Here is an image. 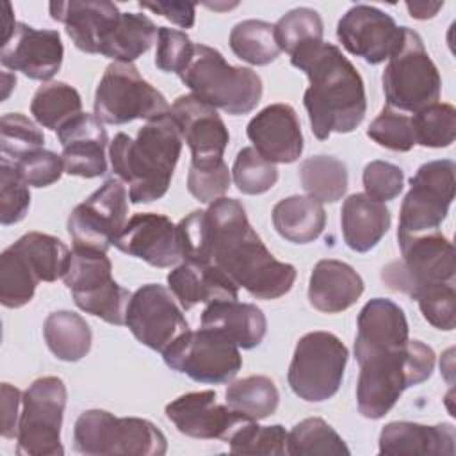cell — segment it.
<instances>
[{"label": "cell", "mask_w": 456, "mask_h": 456, "mask_svg": "<svg viewBox=\"0 0 456 456\" xmlns=\"http://www.w3.org/2000/svg\"><path fill=\"white\" fill-rule=\"evenodd\" d=\"M68 390L61 378L43 376L28 385L21 399L16 435L18 456H62V415Z\"/></svg>", "instance_id": "cell-11"}, {"label": "cell", "mask_w": 456, "mask_h": 456, "mask_svg": "<svg viewBox=\"0 0 456 456\" xmlns=\"http://www.w3.org/2000/svg\"><path fill=\"white\" fill-rule=\"evenodd\" d=\"M347 347L330 331L303 335L289 365V385L306 403H322L333 397L344 379Z\"/></svg>", "instance_id": "cell-10"}, {"label": "cell", "mask_w": 456, "mask_h": 456, "mask_svg": "<svg viewBox=\"0 0 456 456\" xmlns=\"http://www.w3.org/2000/svg\"><path fill=\"white\" fill-rule=\"evenodd\" d=\"M415 144L447 148L456 137V110L451 103H433L411 116Z\"/></svg>", "instance_id": "cell-41"}, {"label": "cell", "mask_w": 456, "mask_h": 456, "mask_svg": "<svg viewBox=\"0 0 456 456\" xmlns=\"http://www.w3.org/2000/svg\"><path fill=\"white\" fill-rule=\"evenodd\" d=\"M194 43L182 30L159 27L155 66L164 73H180L192 57Z\"/></svg>", "instance_id": "cell-50"}, {"label": "cell", "mask_w": 456, "mask_h": 456, "mask_svg": "<svg viewBox=\"0 0 456 456\" xmlns=\"http://www.w3.org/2000/svg\"><path fill=\"white\" fill-rule=\"evenodd\" d=\"M233 454H287V431L281 424L258 426L256 420L242 424L228 440Z\"/></svg>", "instance_id": "cell-44"}, {"label": "cell", "mask_w": 456, "mask_h": 456, "mask_svg": "<svg viewBox=\"0 0 456 456\" xmlns=\"http://www.w3.org/2000/svg\"><path fill=\"white\" fill-rule=\"evenodd\" d=\"M139 7L157 12L182 28H191L196 20V5L189 2H139Z\"/></svg>", "instance_id": "cell-53"}, {"label": "cell", "mask_w": 456, "mask_h": 456, "mask_svg": "<svg viewBox=\"0 0 456 456\" xmlns=\"http://www.w3.org/2000/svg\"><path fill=\"white\" fill-rule=\"evenodd\" d=\"M169 114L180 132L182 141L191 148V162L223 160L230 134L217 110L194 94L178 96L169 107Z\"/></svg>", "instance_id": "cell-20"}, {"label": "cell", "mask_w": 456, "mask_h": 456, "mask_svg": "<svg viewBox=\"0 0 456 456\" xmlns=\"http://www.w3.org/2000/svg\"><path fill=\"white\" fill-rule=\"evenodd\" d=\"M342 235L356 253L370 251L390 228V210L365 192L351 194L340 210Z\"/></svg>", "instance_id": "cell-30"}, {"label": "cell", "mask_w": 456, "mask_h": 456, "mask_svg": "<svg viewBox=\"0 0 456 456\" xmlns=\"http://www.w3.org/2000/svg\"><path fill=\"white\" fill-rule=\"evenodd\" d=\"M201 328L221 333L239 349H253L265 337L267 319L256 305L221 299L207 303L201 314Z\"/></svg>", "instance_id": "cell-29"}, {"label": "cell", "mask_w": 456, "mask_h": 456, "mask_svg": "<svg viewBox=\"0 0 456 456\" xmlns=\"http://www.w3.org/2000/svg\"><path fill=\"white\" fill-rule=\"evenodd\" d=\"M456 166L449 159L422 164L410 178L401 212L397 235H420L438 230L454 200Z\"/></svg>", "instance_id": "cell-14"}, {"label": "cell", "mask_w": 456, "mask_h": 456, "mask_svg": "<svg viewBox=\"0 0 456 456\" xmlns=\"http://www.w3.org/2000/svg\"><path fill=\"white\" fill-rule=\"evenodd\" d=\"M381 82L387 105L395 110L415 114L438 102L440 73L413 28L403 27L401 43L388 57Z\"/></svg>", "instance_id": "cell-7"}, {"label": "cell", "mask_w": 456, "mask_h": 456, "mask_svg": "<svg viewBox=\"0 0 456 456\" xmlns=\"http://www.w3.org/2000/svg\"><path fill=\"white\" fill-rule=\"evenodd\" d=\"M406 7H408L411 18L428 20V18H433L444 7V2H435V4H429V2H413V4L406 2Z\"/></svg>", "instance_id": "cell-55"}, {"label": "cell", "mask_w": 456, "mask_h": 456, "mask_svg": "<svg viewBox=\"0 0 456 456\" xmlns=\"http://www.w3.org/2000/svg\"><path fill=\"white\" fill-rule=\"evenodd\" d=\"M62 281L82 312L109 324H125L132 294L112 278V264L105 251L73 246Z\"/></svg>", "instance_id": "cell-8"}, {"label": "cell", "mask_w": 456, "mask_h": 456, "mask_svg": "<svg viewBox=\"0 0 456 456\" xmlns=\"http://www.w3.org/2000/svg\"><path fill=\"white\" fill-rule=\"evenodd\" d=\"M162 356L169 369L208 385L232 381L242 367L239 346L207 328L196 331L187 330Z\"/></svg>", "instance_id": "cell-13"}, {"label": "cell", "mask_w": 456, "mask_h": 456, "mask_svg": "<svg viewBox=\"0 0 456 456\" xmlns=\"http://www.w3.org/2000/svg\"><path fill=\"white\" fill-rule=\"evenodd\" d=\"M114 246L121 253L160 269L176 265L183 258L176 224L167 216L155 212L134 214L114 240Z\"/></svg>", "instance_id": "cell-19"}, {"label": "cell", "mask_w": 456, "mask_h": 456, "mask_svg": "<svg viewBox=\"0 0 456 456\" xmlns=\"http://www.w3.org/2000/svg\"><path fill=\"white\" fill-rule=\"evenodd\" d=\"M169 112L160 91L144 80L132 62H110L94 93V116L107 125L157 119Z\"/></svg>", "instance_id": "cell-12"}, {"label": "cell", "mask_w": 456, "mask_h": 456, "mask_svg": "<svg viewBox=\"0 0 456 456\" xmlns=\"http://www.w3.org/2000/svg\"><path fill=\"white\" fill-rule=\"evenodd\" d=\"M253 148L278 164L296 162L303 153V134L296 110L289 103H271L256 112L246 128Z\"/></svg>", "instance_id": "cell-23"}, {"label": "cell", "mask_w": 456, "mask_h": 456, "mask_svg": "<svg viewBox=\"0 0 456 456\" xmlns=\"http://www.w3.org/2000/svg\"><path fill=\"white\" fill-rule=\"evenodd\" d=\"M14 167L21 180L32 187H48L64 173L62 157L43 148L16 160Z\"/></svg>", "instance_id": "cell-51"}, {"label": "cell", "mask_w": 456, "mask_h": 456, "mask_svg": "<svg viewBox=\"0 0 456 456\" xmlns=\"http://www.w3.org/2000/svg\"><path fill=\"white\" fill-rule=\"evenodd\" d=\"M456 431L449 422L426 426L408 420L388 422L379 433V452L388 456H452Z\"/></svg>", "instance_id": "cell-26"}, {"label": "cell", "mask_w": 456, "mask_h": 456, "mask_svg": "<svg viewBox=\"0 0 456 456\" xmlns=\"http://www.w3.org/2000/svg\"><path fill=\"white\" fill-rule=\"evenodd\" d=\"M166 417L185 436L223 440L226 444L242 424L251 420L228 404H219L214 390L189 392L176 397L166 406Z\"/></svg>", "instance_id": "cell-18"}, {"label": "cell", "mask_w": 456, "mask_h": 456, "mask_svg": "<svg viewBox=\"0 0 456 456\" xmlns=\"http://www.w3.org/2000/svg\"><path fill=\"white\" fill-rule=\"evenodd\" d=\"M39 278L27 256L11 244L0 255V303L20 308L32 301Z\"/></svg>", "instance_id": "cell-37"}, {"label": "cell", "mask_w": 456, "mask_h": 456, "mask_svg": "<svg viewBox=\"0 0 456 456\" xmlns=\"http://www.w3.org/2000/svg\"><path fill=\"white\" fill-rule=\"evenodd\" d=\"M337 37L349 53L369 64H381L399 46L403 27L378 7L356 4L338 20Z\"/></svg>", "instance_id": "cell-17"}, {"label": "cell", "mask_w": 456, "mask_h": 456, "mask_svg": "<svg viewBox=\"0 0 456 456\" xmlns=\"http://www.w3.org/2000/svg\"><path fill=\"white\" fill-rule=\"evenodd\" d=\"M48 7L52 18L64 23L75 46L86 53H100L121 16L118 5L107 0L50 2Z\"/></svg>", "instance_id": "cell-25"}, {"label": "cell", "mask_w": 456, "mask_h": 456, "mask_svg": "<svg viewBox=\"0 0 456 456\" xmlns=\"http://www.w3.org/2000/svg\"><path fill=\"white\" fill-rule=\"evenodd\" d=\"M64 46L57 30L16 23L12 36L2 45L0 62L32 80H50L62 64Z\"/></svg>", "instance_id": "cell-21"}, {"label": "cell", "mask_w": 456, "mask_h": 456, "mask_svg": "<svg viewBox=\"0 0 456 456\" xmlns=\"http://www.w3.org/2000/svg\"><path fill=\"white\" fill-rule=\"evenodd\" d=\"M358 365V411L378 420L395 406L406 388L431 378L435 351L420 340H408L403 347L369 356Z\"/></svg>", "instance_id": "cell-4"}, {"label": "cell", "mask_w": 456, "mask_h": 456, "mask_svg": "<svg viewBox=\"0 0 456 456\" xmlns=\"http://www.w3.org/2000/svg\"><path fill=\"white\" fill-rule=\"evenodd\" d=\"M167 285L182 310L198 303L239 299V287L212 264L183 262L167 274Z\"/></svg>", "instance_id": "cell-28"}, {"label": "cell", "mask_w": 456, "mask_h": 456, "mask_svg": "<svg viewBox=\"0 0 456 456\" xmlns=\"http://www.w3.org/2000/svg\"><path fill=\"white\" fill-rule=\"evenodd\" d=\"M128 191L119 178H109L68 217V233L73 246L105 251L126 224Z\"/></svg>", "instance_id": "cell-15"}, {"label": "cell", "mask_w": 456, "mask_h": 456, "mask_svg": "<svg viewBox=\"0 0 456 456\" xmlns=\"http://www.w3.org/2000/svg\"><path fill=\"white\" fill-rule=\"evenodd\" d=\"M23 394L20 388L2 383V436L16 438L20 424V406Z\"/></svg>", "instance_id": "cell-54"}, {"label": "cell", "mask_w": 456, "mask_h": 456, "mask_svg": "<svg viewBox=\"0 0 456 456\" xmlns=\"http://www.w3.org/2000/svg\"><path fill=\"white\" fill-rule=\"evenodd\" d=\"M354 358L358 363L369 356L403 347L408 337V321L399 305L385 297L365 303L358 314Z\"/></svg>", "instance_id": "cell-24"}, {"label": "cell", "mask_w": 456, "mask_h": 456, "mask_svg": "<svg viewBox=\"0 0 456 456\" xmlns=\"http://www.w3.org/2000/svg\"><path fill=\"white\" fill-rule=\"evenodd\" d=\"M14 246L27 256L39 281H55L57 278H62L68 267L69 249L61 239L41 232H28L21 235Z\"/></svg>", "instance_id": "cell-39"}, {"label": "cell", "mask_w": 456, "mask_h": 456, "mask_svg": "<svg viewBox=\"0 0 456 456\" xmlns=\"http://www.w3.org/2000/svg\"><path fill=\"white\" fill-rule=\"evenodd\" d=\"M45 135L37 125L21 112H7L0 119V150L4 157L20 160L21 157L41 150Z\"/></svg>", "instance_id": "cell-45"}, {"label": "cell", "mask_w": 456, "mask_h": 456, "mask_svg": "<svg viewBox=\"0 0 456 456\" xmlns=\"http://www.w3.org/2000/svg\"><path fill=\"white\" fill-rule=\"evenodd\" d=\"M178 77L191 94L232 116L251 112L264 91L256 71L228 64L219 50L207 45H194L192 57Z\"/></svg>", "instance_id": "cell-5"}, {"label": "cell", "mask_w": 456, "mask_h": 456, "mask_svg": "<svg viewBox=\"0 0 456 456\" xmlns=\"http://www.w3.org/2000/svg\"><path fill=\"white\" fill-rule=\"evenodd\" d=\"M230 48L240 61L253 66L271 64L281 53L274 25L262 20L239 21L230 32Z\"/></svg>", "instance_id": "cell-38"}, {"label": "cell", "mask_w": 456, "mask_h": 456, "mask_svg": "<svg viewBox=\"0 0 456 456\" xmlns=\"http://www.w3.org/2000/svg\"><path fill=\"white\" fill-rule=\"evenodd\" d=\"M125 324L141 344L160 354L189 330L182 306L159 283H146L132 294Z\"/></svg>", "instance_id": "cell-16"}, {"label": "cell", "mask_w": 456, "mask_h": 456, "mask_svg": "<svg viewBox=\"0 0 456 456\" xmlns=\"http://www.w3.org/2000/svg\"><path fill=\"white\" fill-rule=\"evenodd\" d=\"M30 205L28 185L18 175L14 162L7 157L0 160V223L9 226L20 223Z\"/></svg>", "instance_id": "cell-47"}, {"label": "cell", "mask_w": 456, "mask_h": 456, "mask_svg": "<svg viewBox=\"0 0 456 456\" xmlns=\"http://www.w3.org/2000/svg\"><path fill=\"white\" fill-rule=\"evenodd\" d=\"M363 292L362 276L346 262L319 260L310 274L308 301L324 314H338L353 306Z\"/></svg>", "instance_id": "cell-27"}, {"label": "cell", "mask_w": 456, "mask_h": 456, "mask_svg": "<svg viewBox=\"0 0 456 456\" xmlns=\"http://www.w3.org/2000/svg\"><path fill=\"white\" fill-rule=\"evenodd\" d=\"M73 447L86 456H162L164 433L139 417H116L107 410H86L73 428Z\"/></svg>", "instance_id": "cell-6"}, {"label": "cell", "mask_w": 456, "mask_h": 456, "mask_svg": "<svg viewBox=\"0 0 456 456\" xmlns=\"http://www.w3.org/2000/svg\"><path fill=\"white\" fill-rule=\"evenodd\" d=\"M232 176L242 194H264L278 182V167L255 148H242L233 162Z\"/></svg>", "instance_id": "cell-43"}, {"label": "cell", "mask_w": 456, "mask_h": 456, "mask_svg": "<svg viewBox=\"0 0 456 456\" xmlns=\"http://www.w3.org/2000/svg\"><path fill=\"white\" fill-rule=\"evenodd\" d=\"M367 135L392 151H410L415 146L411 118L388 105H385L369 125Z\"/></svg>", "instance_id": "cell-46"}, {"label": "cell", "mask_w": 456, "mask_h": 456, "mask_svg": "<svg viewBox=\"0 0 456 456\" xmlns=\"http://www.w3.org/2000/svg\"><path fill=\"white\" fill-rule=\"evenodd\" d=\"M176 228L185 262L216 265L256 299H278L296 281V267L273 256L235 198L223 196L207 210H192Z\"/></svg>", "instance_id": "cell-1"}, {"label": "cell", "mask_w": 456, "mask_h": 456, "mask_svg": "<svg viewBox=\"0 0 456 456\" xmlns=\"http://www.w3.org/2000/svg\"><path fill=\"white\" fill-rule=\"evenodd\" d=\"M310 86L303 94L310 126L319 141L349 134L365 118L367 98L360 73L333 43H308L290 55Z\"/></svg>", "instance_id": "cell-2"}, {"label": "cell", "mask_w": 456, "mask_h": 456, "mask_svg": "<svg viewBox=\"0 0 456 456\" xmlns=\"http://www.w3.org/2000/svg\"><path fill=\"white\" fill-rule=\"evenodd\" d=\"M362 182L367 196L385 203L395 200L401 194L404 185V173L395 164L372 160L363 167Z\"/></svg>", "instance_id": "cell-52"}, {"label": "cell", "mask_w": 456, "mask_h": 456, "mask_svg": "<svg viewBox=\"0 0 456 456\" xmlns=\"http://www.w3.org/2000/svg\"><path fill=\"white\" fill-rule=\"evenodd\" d=\"M230 169L224 160L191 162L187 191L201 203H212L224 196L230 187Z\"/></svg>", "instance_id": "cell-48"}, {"label": "cell", "mask_w": 456, "mask_h": 456, "mask_svg": "<svg viewBox=\"0 0 456 456\" xmlns=\"http://www.w3.org/2000/svg\"><path fill=\"white\" fill-rule=\"evenodd\" d=\"M157 32V25L146 14L121 12L100 55L114 59V62H134L151 48Z\"/></svg>", "instance_id": "cell-33"}, {"label": "cell", "mask_w": 456, "mask_h": 456, "mask_svg": "<svg viewBox=\"0 0 456 456\" xmlns=\"http://www.w3.org/2000/svg\"><path fill=\"white\" fill-rule=\"evenodd\" d=\"M43 337L52 354L62 362H78L89 349L93 333L86 319L69 310L52 312L43 324Z\"/></svg>", "instance_id": "cell-32"}, {"label": "cell", "mask_w": 456, "mask_h": 456, "mask_svg": "<svg viewBox=\"0 0 456 456\" xmlns=\"http://www.w3.org/2000/svg\"><path fill=\"white\" fill-rule=\"evenodd\" d=\"M180 153L182 137L169 112L146 121L135 139L119 132L109 144L112 171L128 183L132 203H151L167 192Z\"/></svg>", "instance_id": "cell-3"}, {"label": "cell", "mask_w": 456, "mask_h": 456, "mask_svg": "<svg viewBox=\"0 0 456 456\" xmlns=\"http://www.w3.org/2000/svg\"><path fill=\"white\" fill-rule=\"evenodd\" d=\"M301 185L306 194L317 201L335 203L347 191V167L331 155H314L299 166Z\"/></svg>", "instance_id": "cell-34"}, {"label": "cell", "mask_w": 456, "mask_h": 456, "mask_svg": "<svg viewBox=\"0 0 456 456\" xmlns=\"http://www.w3.org/2000/svg\"><path fill=\"white\" fill-rule=\"evenodd\" d=\"M62 146L64 173L82 178H96L107 173L105 148L109 142L103 123L87 112H80L57 130Z\"/></svg>", "instance_id": "cell-22"}, {"label": "cell", "mask_w": 456, "mask_h": 456, "mask_svg": "<svg viewBox=\"0 0 456 456\" xmlns=\"http://www.w3.org/2000/svg\"><path fill=\"white\" fill-rule=\"evenodd\" d=\"M349 447L342 436L322 419L310 417L297 422L287 433V454L315 456V454H349Z\"/></svg>", "instance_id": "cell-40"}, {"label": "cell", "mask_w": 456, "mask_h": 456, "mask_svg": "<svg viewBox=\"0 0 456 456\" xmlns=\"http://www.w3.org/2000/svg\"><path fill=\"white\" fill-rule=\"evenodd\" d=\"M224 397L232 410L251 420L271 417L280 403V392L274 381L267 376H248L237 379L228 385Z\"/></svg>", "instance_id": "cell-35"}, {"label": "cell", "mask_w": 456, "mask_h": 456, "mask_svg": "<svg viewBox=\"0 0 456 456\" xmlns=\"http://www.w3.org/2000/svg\"><path fill=\"white\" fill-rule=\"evenodd\" d=\"M30 112L41 126L57 132L64 123L82 112V98L66 82H48L34 93Z\"/></svg>", "instance_id": "cell-36"}, {"label": "cell", "mask_w": 456, "mask_h": 456, "mask_svg": "<svg viewBox=\"0 0 456 456\" xmlns=\"http://www.w3.org/2000/svg\"><path fill=\"white\" fill-rule=\"evenodd\" d=\"M401 260L387 264L383 283L411 299L426 287L454 283V246L438 230L420 235H397Z\"/></svg>", "instance_id": "cell-9"}, {"label": "cell", "mask_w": 456, "mask_h": 456, "mask_svg": "<svg viewBox=\"0 0 456 456\" xmlns=\"http://www.w3.org/2000/svg\"><path fill=\"white\" fill-rule=\"evenodd\" d=\"M419 303V308L424 319L442 331L454 330L456 315V294L454 283H438L422 289L413 297Z\"/></svg>", "instance_id": "cell-49"}, {"label": "cell", "mask_w": 456, "mask_h": 456, "mask_svg": "<svg viewBox=\"0 0 456 456\" xmlns=\"http://www.w3.org/2000/svg\"><path fill=\"white\" fill-rule=\"evenodd\" d=\"M273 226L285 240L308 244L322 233L326 212L321 201L310 196H289L273 207Z\"/></svg>", "instance_id": "cell-31"}, {"label": "cell", "mask_w": 456, "mask_h": 456, "mask_svg": "<svg viewBox=\"0 0 456 456\" xmlns=\"http://www.w3.org/2000/svg\"><path fill=\"white\" fill-rule=\"evenodd\" d=\"M324 25L317 11L310 7H296L285 12L274 23V37L281 52L292 55L308 43L322 41Z\"/></svg>", "instance_id": "cell-42"}]
</instances>
